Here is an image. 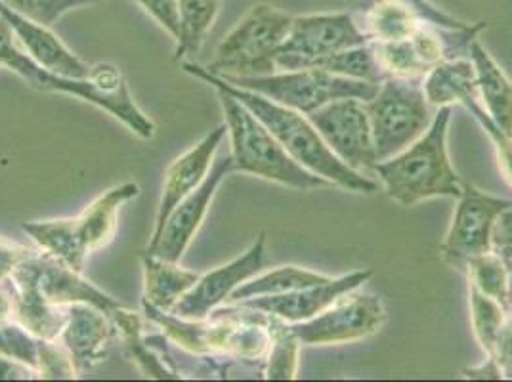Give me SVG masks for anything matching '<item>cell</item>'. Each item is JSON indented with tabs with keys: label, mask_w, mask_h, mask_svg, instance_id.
<instances>
[{
	"label": "cell",
	"mask_w": 512,
	"mask_h": 382,
	"mask_svg": "<svg viewBox=\"0 0 512 382\" xmlns=\"http://www.w3.org/2000/svg\"><path fill=\"white\" fill-rule=\"evenodd\" d=\"M8 285L14 297V321L37 339H60L71 304H92L107 316L125 306L44 251L23 260Z\"/></svg>",
	"instance_id": "1"
},
{
	"label": "cell",
	"mask_w": 512,
	"mask_h": 382,
	"mask_svg": "<svg viewBox=\"0 0 512 382\" xmlns=\"http://www.w3.org/2000/svg\"><path fill=\"white\" fill-rule=\"evenodd\" d=\"M182 69L213 88H222L230 92L243 106L249 107L256 119L274 134V138L283 146V149L304 169L318 174L342 190L354 191V193H373L379 190L377 182H373L358 170L346 167L323 142L318 128L314 127L310 119L304 117L299 111L276 104L274 100L262 94L230 85L228 81L209 73L201 65L184 62Z\"/></svg>",
	"instance_id": "2"
},
{
	"label": "cell",
	"mask_w": 512,
	"mask_h": 382,
	"mask_svg": "<svg viewBox=\"0 0 512 382\" xmlns=\"http://www.w3.org/2000/svg\"><path fill=\"white\" fill-rule=\"evenodd\" d=\"M0 65H6L8 69H12L35 90L62 92L106 109L142 140H151L155 136L153 121L150 117H146V113L140 107L136 106L128 90L127 81L117 65H92L85 79H73V77H62V75L50 73L48 69L37 64L27 52H22L18 48L10 25L2 18H0Z\"/></svg>",
	"instance_id": "3"
},
{
	"label": "cell",
	"mask_w": 512,
	"mask_h": 382,
	"mask_svg": "<svg viewBox=\"0 0 512 382\" xmlns=\"http://www.w3.org/2000/svg\"><path fill=\"white\" fill-rule=\"evenodd\" d=\"M449 121L451 106L438 107L432 125L419 140L377 163L373 174L381 178L392 201L413 207L432 197H461L465 184L451 167L448 155Z\"/></svg>",
	"instance_id": "4"
},
{
	"label": "cell",
	"mask_w": 512,
	"mask_h": 382,
	"mask_svg": "<svg viewBox=\"0 0 512 382\" xmlns=\"http://www.w3.org/2000/svg\"><path fill=\"white\" fill-rule=\"evenodd\" d=\"M226 119L232 142L234 170L276 182L293 190H316L333 186L325 178L304 169L264 127L253 111L222 88H214Z\"/></svg>",
	"instance_id": "5"
},
{
	"label": "cell",
	"mask_w": 512,
	"mask_h": 382,
	"mask_svg": "<svg viewBox=\"0 0 512 382\" xmlns=\"http://www.w3.org/2000/svg\"><path fill=\"white\" fill-rule=\"evenodd\" d=\"M293 16L270 4H255L220 41L205 69L216 77H262L276 73V54Z\"/></svg>",
	"instance_id": "6"
},
{
	"label": "cell",
	"mask_w": 512,
	"mask_h": 382,
	"mask_svg": "<svg viewBox=\"0 0 512 382\" xmlns=\"http://www.w3.org/2000/svg\"><path fill=\"white\" fill-rule=\"evenodd\" d=\"M371 121L377 161H386L427 132L434 115L423 79L386 77L377 94L365 102Z\"/></svg>",
	"instance_id": "7"
},
{
	"label": "cell",
	"mask_w": 512,
	"mask_h": 382,
	"mask_svg": "<svg viewBox=\"0 0 512 382\" xmlns=\"http://www.w3.org/2000/svg\"><path fill=\"white\" fill-rule=\"evenodd\" d=\"M220 79L228 81L230 85L262 94L274 100L276 104L291 107L306 117L316 109L342 98H358L362 102H369L379 88V85L346 79L320 67L283 71V73H272L262 77H220Z\"/></svg>",
	"instance_id": "8"
},
{
	"label": "cell",
	"mask_w": 512,
	"mask_h": 382,
	"mask_svg": "<svg viewBox=\"0 0 512 382\" xmlns=\"http://www.w3.org/2000/svg\"><path fill=\"white\" fill-rule=\"evenodd\" d=\"M371 41L360 23L348 14H312L297 16L287 39L276 54V69L297 71L320 67L321 62L342 50Z\"/></svg>",
	"instance_id": "9"
},
{
	"label": "cell",
	"mask_w": 512,
	"mask_h": 382,
	"mask_svg": "<svg viewBox=\"0 0 512 382\" xmlns=\"http://www.w3.org/2000/svg\"><path fill=\"white\" fill-rule=\"evenodd\" d=\"M308 119L346 167L362 174L375 170L379 161L365 102L342 98L316 109Z\"/></svg>",
	"instance_id": "10"
},
{
	"label": "cell",
	"mask_w": 512,
	"mask_h": 382,
	"mask_svg": "<svg viewBox=\"0 0 512 382\" xmlns=\"http://www.w3.org/2000/svg\"><path fill=\"white\" fill-rule=\"evenodd\" d=\"M386 312L381 298L365 293H346L318 316L289 323L302 344L325 346L367 339L383 327Z\"/></svg>",
	"instance_id": "11"
},
{
	"label": "cell",
	"mask_w": 512,
	"mask_h": 382,
	"mask_svg": "<svg viewBox=\"0 0 512 382\" xmlns=\"http://www.w3.org/2000/svg\"><path fill=\"white\" fill-rule=\"evenodd\" d=\"M512 201L493 197L465 184L442 243V256L453 268L465 272L474 256L491 251V230L497 216L511 207Z\"/></svg>",
	"instance_id": "12"
},
{
	"label": "cell",
	"mask_w": 512,
	"mask_h": 382,
	"mask_svg": "<svg viewBox=\"0 0 512 382\" xmlns=\"http://www.w3.org/2000/svg\"><path fill=\"white\" fill-rule=\"evenodd\" d=\"M232 172H234L232 155H224L216 159L205 182L172 209L161 234L155 239H150L146 253L171 260V262H180L182 256L186 255V251L190 249L199 228L203 226L216 191L222 186L226 176Z\"/></svg>",
	"instance_id": "13"
},
{
	"label": "cell",
	"mask_w": 512,
	"mask_h": 382,
	"mask_svg": "<svg viewBox=\"0 0 512 382\" xmlns=\"http://www.w3.org/2000/svg\"><path fill=\"white\" fill-rule=\"evenodd\" d=\"M266 266V234L256 237L255 243L232 262L218 266L205 276H199L192 289L178 300L171 314L182 319L201 321L213 314L226 300H230L235 289L258 276Z\"/></svg>",
	"instance_id": "14"
},
{
	"label": "cell",
	"mask_w": 512,
	"mask_h": 382,
	"mask_svg": "<svg viewBox=\"0 0 512 382\" xmlns=\"http://www.w3.org/2000/svg\"><path fill=\"white\" fill-rule=\"evenodd\" d=\"M226 134H228L226 123L218 125L211 132H207L193 148L178 155L167 167L151 239H155L157 235L161 234L172 209L205 182L207 174L213 167L214 155L220 148L222 140L226 138Z\"/></svg>",
	"instance_id": "15"
},
{
	"label": "cell",
	"mask_w": 512,
	"mask_h": 382,
	"mask_svg": "<svg viewBox=\"0 0 512 382\" xmlns=\"http://www.w3.org/2000/svg\"><path fill=\"white\" fill-rule=\"evenodd\" d=\"M371 276L373 274L369 270H360V272H352V274L342 277H331V279L318 283V285H312V287H304V289L281 293V295L249 298V300H241L235 304L260 310L268 316L283 319L287 323H299V321H306V319L318 316L331 304H335L342 295L358 291L367 279H371Z\"/></svg>",
	"instance_id": "16"
},
{
	"label": "cell",
	"mask_w": 512,
	"mask_h": 382,
	"mask_svg": "<svg viewBox=\"0 0 512 382\" xmlns=\"http://www.w3.org/2000/svg\"><path fill=\"white\" fill-rule=\"evenodd\" d=\"M117 335L115 323L100 308L77 302L67 310V321L60 340L69 350L79 373L106 360L109 346Z\"/></svg>",
	"instance_id": "17"
},
{
	"label": "cell",
	"mask_w": 512,
	"mask_h": 382,
	"mask_svg": "<svg viewBox=\"0 0 512 382\" xmlns=\"http://www.w3.org/2000/svg\"><path fill=\"white\" fill-rule=\"evenodd\" d=\"M0 18L10 25L14 37L20 41L25 52L41 67L62 77H73V79L88 77L92 65L85 64L79 56H75L60 41V37L50 31V27L23 18L22 14L8 8L2 0H0Z\"/></svg>",
	"instance_id": "18"
},
{
	"label": "cell",
	"mask_w": 512,
	"mask_h": 382,
	"mask_svg": "<svg viewBox=\"0 0 512 382\" xmlns=\"http://www.w3.org/2000/svg\"><path fill=\"white\" fill-rule=\"evenodd\" d=\"M140 195V186L134 182H127L121 186H115L100 197H96L90 205H86L85 211L73 216V228L75 235L85 249L86 255L98 253L106 249L113 241L117 224H119V211L128 201L136 199Z\"/></svg>",
	"instance_id": "19"
},
{
	"label": "cell",
	"mask_w": 512,
	"mask_h": 382,
	"mask_svg": "<svg viewBox=\"0 0 512 382\" xmlns=\"http://www.w3.org/2000/svg\"><path fill=\"white\" fill-rule=\"evenodd\" d=\"M469 54L484 109L497 127L512 136V83L509 77L478 41L470 43Z\"/></svg>",
	"instance_id": "20"
},
{
	"label": "cell",
	"mask_w": 512,
	"mask_h": 382,
	"mask_svg": "<svg viewBox=\"0 0 512 382\" xmlns=\"http://www.w3.org/2000/svg\"><path fill=\"white\" fill-rule=\"evenodd\" d=\"M142 268H144V300L157 310L171 312L184 297L199 274L178 266V262H171L159 256L144 253L142 255Z\"/></svg>",
	"instance_id": "21"
},
{
	"label": "cell",
	"mask_w": 512,
	"mask_h": 382,
	"mask_svg": "<svg viewBox=\"0 0 512 382\" xmlns=\"http://www.w3.org/2000/svg\"><path fill=\"white\" fill-rule=\"evenodd\" d=\"M423 88L432 107L461 104L469 96H478L474 65L470 60H444L423 77Z\"/></svg>",
	"instance_id": "22"
},
{
	"label": "cell",
	"mask_w": 512,
	"mask_h": 382,
	"mask_svg": "<svg viewBox=\"0 0 512 382\" xmlns=\"http://www.w3.org/2000/svg\"><path fill=\"white\" fill-rule=\"evenodd\" d=\"M419 4L421 0H377L365 14L363 33L371 41L409 39L423 23H427L417 12Z\"/></svg>",
	"instance_id": "23"
},
{
	"label": "cell",
	"mask_w": 512,
	"mask_h": 382,
	"mask_svg": "<svg viewBox=\"0 0 512 382\" xmlns=\"http://www.w3.org/2000/svg\"><path fill=\"white\" fill-rule=\"evenodd\" d=\"M22 230L39 245L41 251L62 260L69 268L83 274L88 255L75 235L73 218L33 220L25 222Z\"/></svg>",
	"instance_id": "24"
},
{
	"label": "cell",
	"mask_w": 512,
	"mask_h": 382,
	"mask_svg": "<svg viewBox=\"0 0 512 382\" xmlns=\"http://www.w3.org/2000/svg\"><path fill=\"white\" fill-rule=\"evenodd\" d=\"M222 0H178L180 37L176 41L174 58L184 60L197 54L213 29Z\"/></svg>",
	"instance_id": "25"
},
{
	"label": "cell",
	"mask_w": 512,
	"mask_h": 382,
	"mask_svg": "<svg viewBox=\"0 0 512 382\" xmlns=\"http://www.w3.org/2000/svg\"><path fill=\"white\" fill-rule=\"evenodd\" d=\"M331 277L316 274L310 270H304L299 266H279L272 272H266L262 276L251 277L249 281L241 283L230 300L232 302H241V300H249L255 297H268V295H281V293H289V291H297L304 287H312L323 283Z\"/></svg>",
	"instance_id": "26"
},
{
	"label": "cell",
	"mask_w": 512,
	"mask_h": 382,
	"mask_svg": "<svg viewBox=\"0 0 512 382\" xmlns=\"http://www.w3.org/2000/svg\"><path fill=\"white\" fill-rule=\"evenodd\" d=\"M109 318L115 323V329H117V333H121L130 356L138 361V365L142 367L146 377L178 379V375L174 371H171L157 356L151 354L150 342L142 337V321L136 312H130L127 306H121Z\"/></svg>",
	"instance_id": "27"
},
{
	"label": "cell",
	"mask_w": 512,
	"mask_h": 382,
	"mask_svg": "<svg viewBox=\"0 0 512 382\" xmlns=\"http://www.w3.org/2000/svg\"><path fill=\"white\" fill-rule=\"evenodd\" d=\"M270 348L266 360V379L291 381L297 377L300 340L291 331L289 323L270 316Z\"/></svg>",
	"instance_id": "28"
},
{
	"label": "cell",
	"mask_w": 512,
	"mask_h": 382,
	"mask_svg": "<svg viewBox=\"0 0 512 382\" xmlns=\"http://www.w3.org/2000/svg\"><path fill=\"white\" fill-rule=\"evenodd\" d=\"M320 69L341 75L346 79L365 81L371 85H381L386 79L371 41L362 46L342 50L339 54L327 58L325 62H321Z\"/></svg>",
	"instance_id": "29"
},
{
	"label": "cell",
	"mask_w": 512,
	"mask_h": 382,
	"mask_svg": "<svg viewBox=\"0 0 512 382\" xmlns=\"http://www.w3.org/2000/svg\"><path fill=\"white\" fill-rule=\"evenodd\" d=\"M470 285L476 287L482 295L497 300L503 308L511 306V277L503 260L495 253L474 256L467 264Z\"/></svg>",
	"instance_id": "30"
},
{
	"label": "cell",
	"mask_w": 512,
	"mask_h": 382,
	"mask_svg": "<svg viewBox=\"0 0 512 382\" xmlns=\"http://www.w3.org/2000/svg\"><path fill=\"white\" fill-rule=\"evenodd\" d=\"M379 65L386 77L423 79L428 73L427 65L421 62L409 39L402 41H371Z\"/></svg>",
	"instance_id": "31"
},
{
	"label": "cell",
	"mask_w": 512,
	"mask_h": 382,
	"mask_svg": "<svg viewBox=\"0 0 512 382\" xmlns=\"http://www.w3.org/2000/svg\"><path fill=\"white\" fill-rule=\"evenodd\" d=\"M470 316L476 339L482 350L491 356L497 333L507 319V308H503L497 300L482 295L476 287L470 285Z\"/></svg>",
	"instance_id": "32"
},
{
	"label": "cell",
	"mask_w": 512,
	"mask_h": 382,
	"mask_svg": "<svg viewBox=\"0 0 512 382\" xmlns=\"http://www.w3.org/2000/svg\"><path fill=\"white\" fill-rule=\"evenodd\" d=\"M8 8L22 14L31 22L52 27L67 12L96 4L100 0H2Z\"/></svg>",
	"instance_id": "33"
},
{
	"label": "cell",
	"mask_w": 512,
	"mask_h": 382,
	"mask_svg": "<svg viewBox=\"0 0 512 382\" xmlns=\"http://www.w3.org/2000/svg\"><path fill=\"white\" fill-rule=\"evenodd\" d=\"M39 379H77L79 371L69 350L56 340H37Z\"/></svg>",
	"instance_id": "34"
},
{
	"label": "cell",
	"mask_w": 512,
	"mask_h": 382,
	"mask_svg": "<svg viewBox=\"0 0 512 382\" xmlns=\"http://www.w3.org/2000/svg\"><path fill=\"white\" fill-rule=\"evenodd\" d=\"M37 337L31 335L18 321L0 323V354L23 361L37 369Z\"/></svg>",
	"instance_id": "35"
},
{
	"label": "cell",
	"mask_w": 512,
	"mask_h": 382,
	"mask_svg": "<svg viewBox=\"0 0 512 382\" xmlns=\"http://www.w3.org/2000/svg\"><path fill=\"white\" fill-rule=\"evenodd\" d=\"M461 106L467 107L470 113L474 115V119L482 125V128L488 132V136L493 142V146L497 149V157H499V165L503 172L507 174L509 182L512 184V136L507 134L503 128L497 127L488 115V111L478 104V96H469L461 102Z\"/></svg>",
	"instance_id": "36"
},
{
	"label": "cell",
	"mask_w": 512,
	"mask_h": 382,
	"mask_svg": "<svg viewBox=\"0 0 512 382\" xmlns=\"http://www.w3.org/2000/svg\"><path fill=\"white\" fill-rule=\"evenodd\" d=\"M491 253L499 256L509 270L512 295V205L497 216L491 230Z\"/></svg>",
	"instance_id": "37"
},
{
	"label": "cell",
	"mask_w": 512,
	"mask_h": 382,
	"mask_svg": "<svg viewBox=\"0 0 512 382\" xmlns=\"http://www.w3.org/2000/svg\"><path fill=\"white\" fill-rule=\"evenodd\" d=\"M155 22L159 23L174 41L180 37V8L178 0H134Z\"/></svg>",
	"instance_id": "38"
},
{
	"label": "cell",
	"mask_w": 512,
	"mask_h": 382,
	"mask_svg": "<svg viewBox=\"0 0 512 382\" xmlns=\"http://www.w3.org/2000/svg\"><path fill=\"white\" fill-rule=\"evenodd\" d=\"M35 253H37L35 249H29L16 241H8V239L0 237V283L8 281L23 260H27Z\"/></svg>",
	"instance_id": "39"
},
{
	"label": "cell",
	"mask_w": 512,
	"mask_h": 382,
	"mask_svg": "<svg viewBox=\"0 0 512 382\" xmlns=\"http://www.w3.org/2000/svg\"><path fill=\"white\" fill-rule=\"evenodd\" d=\"M491 358L497 361L503 379H512V318L505 319L493 344Z\"/></svg>",
	"instance_id": "40"
},
{
	"label": "cell",
	"mask_w": 512,
	"mask_h": 382,
	"mask_svg": "<svg viewBox=\"0 0 512 382\" xmlns=\"http://www.w3.org/2000/svg\"><path fill=\"white\" fill-rule=\"evenodd\" d=\"M39 379V371L31 365L0 354V381H31Z\"/></svg>",
	"instance_id": "41"
},
{
	"label": "cell",
	"mask_w": 512,
	"mask_h": 382,
	"mask_svg": "<svg viewBox=\"0 0 512 382\" xmlns=\"http://www.w3.org/2000/svg\"><path fill=\"white\" fill-rule=\"evenodd\" d=\"M467 379H476V381H501L503 375H501V369L497 365V361L493 360L491 356H488V360L484 361L480 367H470L463 371Z\"/></svg>",
	"instance_id": "42"
},
{
	"label": "cell",
	"mask_w": 512,
	"mask_h": 382,
	"mask_svg": "<svg viewBox=\"0 0 512 382\" xmlns=\"http://www.w3.org/2000/svg\"><path fill=\"white\" fill-rule=\"evenodd\" d=\"M14 319V297L8 281L0 283V323H8Z\"/></svg>",
	"instance_id": "43"
}]
</instances>
